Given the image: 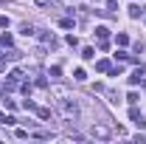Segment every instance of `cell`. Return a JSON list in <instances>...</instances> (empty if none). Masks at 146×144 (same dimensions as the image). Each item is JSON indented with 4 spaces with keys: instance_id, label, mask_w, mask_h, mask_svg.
Masks as SVG:
<instances>
[{
    "instance_id": "5b68a950",
    "label": "cell",
    "mask_w": 146,
    "mask_h": 144,
    "mask_svg": "<svg viewBox=\"0 0 146 144\" xmlns=\"http://www.w3.org/2000/svg\"><path fill=\"white\" fill-rule=\"evenodd\" d=\"M42 42H45V45H51V48H56V45H59V40H56L54 34H42Z\"/></svg>"
},
{
    "instance_id": "6da1fadb",
    "label": "cell",
    "mask_w": 146,
    "mask_h": 144,
    "mask_svg": "<svg viewBox=\"0 0 146 144\" xmlns=\"http://www.w3.org/2000/svg\"><path fill=\"white\" fill-rule=\"evenodd\" d=\"M56 108H59V113H62L65 119H76V116H79V105H76L73 99H59Z\"/></svg>"
},
{
    "instance_id": "277c9868",
    "label": "cell",
    "mask_w": 146,
    "mask_h": 144,
    "mask_svg": "<svg viewBox=\"0 0 146 144\" xmlns=\"http://www.w3.org/2000/svg\"><path fill=\"white\" fill-rule=\"evenodd\" d=\"M143 73H146V68H143V65H141V68H135V73L129 76V82H132V85H138V82L143 79Z\"/></svg>"
},
{
    "instance_id": "4fadbf2b",
    "label": "cell",
    "mask_w": 146,
    "mask_h": 144,
    "mask_svg": "<svg viewBox=\"0 0 146 144\" xmlns=\"http://www.w3.org/2000/svg\"><path fill=\"white\" fill-rule=\"evenodd\" d=\"M36 116H39V119H51V110L48 108H36Z\"/></svg>"
},
{
    "instance_id": "2e32d148",
    "label": "cell",
    "mask_w": 146,
    "mask_h": 144,
    "mask_svg": "<svg viewBox=\"0 0 146 144\" xmlns=\"http://www.w3.org/2000/svg\"><path fill=\"white\" fill-rule=\"evenodd\" d=\"M115 57H118V59H121V62H127V59H132V57H129L127 51H118V54H115Z\"/></svg>"
},
{
    "instance_id": "7c38bea8",
    "label": "cell",
    "mask_w": 146,
    "mask_h": 144,
    "mask_svg": "<svg viewBox=\"0 0 146 144\" xmlns=\"http://www.w3.org/2000/svg\"><path fill=\"white\" fill-rule=\"evenodd\" d=\"M107 99H110V102H112V105H118V102H121V96H118L115 90H107Z\"/></svg>"
},
{
    "instance_id": "ba28073f",
    "label": "cell",
    "mask_w": 146,
    "mask_h": 144,
    "mask_svg": "<svg viewBox=\"0 0 146 144\" xmlns=\"http://www.w3.org/2000/svg\"><path fill=\"white\" fill-rule=\"evenodd\" d=\"M141 14H143V9H141V6H129V17H141Z\"/></svg>"
},
{
    "instance_id": "9a60e30c",
    "label": "cell",
    "mask_w": 146,
    "mask_h": 144,
    "mask_svg": "<svg viewBox=\"0 0 146 144\" xmlns=\"http://www.w3.org/2000/svg\"><path fill=\"white\" fill-rule=\"evenodd\" d=\"M115 40H118V45H127V42H129V37H127V34H118Z\"/></svg>"
},
{
    "instance_id": "3957f363",
    "label": "cell",
    "mask_w": 146,
    "mask_h": 144,
    "mask_svg": "<svg viewBox=\"0 0 146 144\" xmlns=\"http://www.w3.org/2000/svg\"><path fill=\"white\" fill-rule=\"evenodd\" d=\"M129 119H132L135 124L141 127V130H143V127H146V119H143V116H141V110H138V108H132V110H129Z\"/></svg>"
},
{
    "instance_id": "30bf717a",
    "label": "cell",
    "mask_w": 146,
    "mask_h": 144,
    "mask_svg": "<svg viewBox=\"0 0 146 144\" xmlns=\"http://www.w3.org/2000/svg\"><path fill=\"white\" fill-rule=\"evenodd\" d=\"M73 79H76V82H84V79H87V73L82 71V68H76V71H73Z\"/></svg>"
},
{
    "instance_id": "7a4b0ae2",
    "label": "cell",
    "mask_w": 146,
    "mask_h": 144,
    "mask_svg": "<svg viewBox=\"0 0 146 144\" xmlns=\"http://www.w3.org/2000/svg\"><path fill=\"white\" fill-rule=\"evenodd\" d=\"M90 136H93V139H101V141H104V139H110V136H112V130H110L107 124H93Z\"/></svg>"
},
{
    "instance_id": "8992f818",
    "label": "cell",
    "mask_w": 146,
    "mask_h": 144,
    "mask_svg": "<svg viewBox=\"0 0 146 144\" xmlns=\"http://www.w3.org/2000/svg\"><path fill=\"white\" fill-rule=\"evenodd\" d=\"M20 31H23V34H25V37L36 34V28H34V26H31V23H23V26H20Z\"/></svg>"
},
{
    "instance_id": "ffe728a7",
    "label": "cell",
    "mask_w": 146,
    "mask_h": 144,
    "mask_svg": "<svg viewBox=\"0 0 146 144\" xmlns=\"http://www.w3.org/2000/svg\"><path fill=\"white\" fill-rule=\"evenodd\" d=\"M3 122H6V116H3V113H0V124H3Z\"/></svg>"
},
{
    "instance_id": "d6986e66",
    "label": "cell",
    "mask_w": 146,
    "mask_h": 144,
    "mask_svg": "<svg viewBox=\"0 0 146 144\" xmlns=\"http://www.w3.org/2000/svg\"><path fill=\"white\" fill-rule=\"evenodd\" d=\"M36 6H48V0H34Z\"/></svg>"
},
{
    "instance_id": "5bb4252c",
    "label": "cell",
    "mask_w": 146,
    "mask_h": 144,
    "mask_svg": "<svg viewBox=\"0 0 146 144\" xmlns=\"http://www.w3.org/2000/svg\"><path fill=\"white\" fill-rule=\"evenodd\" d=\"M82 57H84V59H93V57H96V51H93V48H84V51H82Z\"/></svg>"
},
{
    "instance_id": "9c48e42d",
    "label": "cell",
    "mask_w": 146,
    "mask_h": 144,
    "mask_svg": "<svg viewBox=\"0 0 146 144\" xmlns=\"http://www.w3.org/2000/svg\"><path fill=\"white\" fill-rule=\"evenodd\" d=\"M96 68H98V71H110L112 65H110V59H98V62H96Z\"/></svg>"
},
{
    "instance_id": "ac0fdd59",
    "label": "cell",
    "mask_w": 146,
    "mask_h": 144,
    "mask_svg": "<svg viewBox=\"0 0 146 144\" xmlns=\"http://www.w3.org/2000/svg\"><path fill=\"white\" fill-rule=\"evenodd\" d=\"M0 71H6V57H3V59H0Z\"/></svg>"
},
{
    "instance_id": "e0dca14e",
    "label": "cell",
    "mask_w": 146,
    "mask_h": 144,
    "mask_svg": "<svg viewBox=\"0 0 146 144\" xmlns=\"http://www.w3.org/2000/svg\"><path fill=\"white\" fill-rule=\"evenodd\" d=\"M51 76H54V79H56V76H62V68H59V65H54V68H51Z\"/></svg>"
},
{
    "instance_id": "52a82bcc",
    "label": "cell",
    "mask_w": 146,
    "mask_h": 144,
    "mask_svg": "<svg viewBox=\"0 0 146 144\" xmlns=\"http://www.w3.org/2000/svg\"><path fill=\"white\" fill-rule=\"evenodd\" d=\"M96 34H98V42H107V28H104V26H98V28H96Z\"/></svg>"
},
{
    "instance_id": "8fae6325",
    "label": "cell",
    "mask_w": 146,
    "mask_h": 144,
    "mask_svg": "<svg viewBox=\"0 0 146 144\" xmlns=\"http://www.w3.org/2000/svg\"><path fill=\"white\" fill-rule=\"evenodd\" d=\"M3 57H6V59H20L23 54H20V51H14V48H9V51H6Z\"/></svg>"
}]
</instances>
